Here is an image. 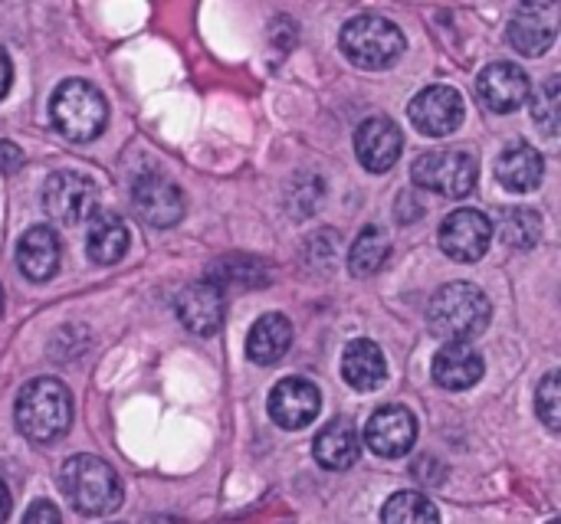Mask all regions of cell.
<instances>
[{"instance_id":"20","label":"cell","mask_w":561,"mask_h":524,"mask_svg":"<svg viewBox=\"0 0 561 524\" xmlns=\"http://www.w3.org/2000/svg\"><path fill=\"white\" fill-rule=\"evenodd\" d=\"M342 377L348 387L368 394L378 391L388 381V358L385 351L368 341V338H355L345 351H342Z\"/></svg>"},{"instance_id":"21","label":"cell","mask_w":561,"mask_h":524,"mask_svg":"<svg viewBox=\"0 0 561 524\" xmlns=\"http://www.w3.org/2000/svg\"><path fill=\"white\" fill-rule=\"evenodd\" d=\"M552 3L533 7L526 3L513 20H510V43L523 56H542L556 43V20H552Z\"/></svg>"},{"instance_id":"29","label":"cell","mask_w":561,"mask_h":524,"mask_svg":"<svg viewBox=\"0 0 561 524\" xmlns=\"http://www.w3.org/2000/svg\"><path fill=\"white\" fill-rule=\"evenodd\" d=\"M561 384H559V371H549L536 391V414L542 417V423L556 433L561 427Z\"/></svg>"},{"instance_id":"2","label":"cell","mask_w":561,"mask_h":524,"mask_svg":"<svg viewBox=\"0 0 561 524\" xmlns=\"http://www.w3.org/2000/svg\"><path fill=\"white\" fill-rule=\"evenodd\" d=\"M490 318H493V305L486 292L473 282H450L437 289L427 305L431 331L447 345H467L480 338L490 328Z\"/></svg>"},{"instance_id":"18","label":"cell","mask_w":561,"mask_h":524,"mask_svg":"<svg viewBox=\"0 0 561 524\" xmlns=\"http://www.w3.org/2000/svg\"><path fill=\"white\" fill-rule=\"evenodd\" d=\"M312 453H316V463L322 469L342 473V469H352L358 463V456H362V436H358V430H355L352 420L335 417V420H329L316 433Z\"/></svg>"},{"instance_id":"16","label":"cell","mask_w":561,"mask_h":524,"mask_svg":"<svg viewBox=\"0 0 561 524\" xmlns=\"http://www.w3.org/2000/svg\"><path fill=\"white\" fill-rule=\"evenodd\" d=\"M62 243L53 226H30L16 243V266L30 282H49L59 272Z\"/></svg>"},{"instance_id":"6","label":"cell","mask_w":561,"mask_h":524,"mask_svg":"<svg viewBox=\"0 0 561 524\" xmlns=\"http://www.w3.org/2000/svg\"><path fill=\"white\" fill-rule=\"evenodd\" d=\"M411 177H414V184L421 190H431V194L460 200V197H470L473 194L477 177H480V164H477V158L470 151L437 148V151L421 154L411 164Z\"/></svg>"},{"instance_id":"28","label":"cell","mask_w":561,"mask_h":524,"mask_svg":"<svg viewBox=\"0 0 561 524\" xmlns=\"http://www.w3.org/2000/svg\"><path fill=\"white\" fill-rule=\"evenodd\" d=\"M561 92H559V75L546 79L542 89H536L533 95V121L549 135L556 138L559 135V115H561Z\"/></svg>"},{"instance_id":"9","label":"cell","mask_w":561,"mask_h":524,"mask_svg":"<svg viewBox=\"0 0 561 524\" xmlns=\"http://www.w3.org/2000/svg\"><path fill=\"white\" fill-rule=\"evenodd\" d=\"M440 249L457 259V263H477L490 253L493 243V223L483 210L473 207H460L454 213H447V220L440 223Z\"/></svg>"},{"instance_id":"30","label":"cell","mask_w":561,"mask_h":524,"mask_svg":"<svg viewBox=\"0 0 561 524\" xmlns=\"http://www.w3.org/2000/svg\"><path fill=\"white\" fill-rule=\"evenodd\" d=\"M23 524H62V515H59V509H56L53 502L39 499V502H33V505L26 509Z\"/></svg>"},{"instance_id":"13","label":"cell","mask_w":561,"mask_h":524,"mask_svg":"<svg viewBox=\"0 0 561 524\" xmlns=\"http://www.w3.org/2000/svg\"><path fill=\"white\" fill-rule=\"evenodd\" d=\"M131 210L148 223V226H174L184 217V194L174 181L161 174H145L131 187Z\"/></svg>"},{"instance_id":"34","label":"cell","mask_w":561,"mask_h":524,"mask_svg":"<svg viewBox=\"0 0 561 524\" xmlns=\"http://www.w3.org/2000/svg\"><path fill=\"white\" fill-rule=\"evenodd\" d=\"M0 312H3V286H0Z\"/></svg>"},{"instance_id":"14","label":"cell","mask_w":561,"mask_h":524,"mask_svg":"<svg viewBox=\"0 0 561 524\" xmlns=\"http://www.w3.org/2000/svg\"><path fill=\"white\" fill-rule=\"evenodd\" d=\"M322 410V391L309 377H283L270 394V417L283 430L309 427Z\"/></svg>"},{"instance_id":"4","label":"cell","mask_w":561,"mask_h":524,"mask_svg":"<svg viewBox=\"0 0 561 524\" xmlns=\"http://www.w3.org/2000/svg\"><path fill=\"white\" fill-rule=\"evenodd\" d=\"M342 53L358 66V69H368V72H381V69H391L404 49H408V39H404V30L388 20V16H378V13H362V16H352L345 26H342Z\"/></svg>"},{"instance_id":"12","label":"cell","mask_w":561,"mask_h":524,"mask_svg":"<svg viewBox=\"0 0 561 524\" xmlns=\"http://www.w3.org/2000/svg\"><path fill=\"white\" fill-rule=\"evenodd\" d=\"M404 151V135L398 128V121H391L388 115H371L358 125L355 131V158L362 161L365 171L371 174H385L398 164Z\"/></svg>"},{"instance_id":"23","label":"cell","mask_w":561,"mask_h":524,"mask_svg":"<svg viewBox=\"0 0 561 524\" xmlns=\"http://www.w3.org/2000/svg\"><path fill=\"white\" fill-rule=\"evenodd\" d=\"M289 345H293L289 318L279 315V312H270V315L253 322V328L247 335V358L253 364H276V361L286 358Z\"/></svg>"},{"instance_id":"8","label":"cell","mask_w":561,"mask_h":524,"mask_svg":"<svg viewBox=\"0 0 561 524\" xmlns=\"http://www.w3.org/2000/svg\"><path fill=\"white\" fill-rule=\"evenodd\" d=\"M463 115H467L463 95L457 89H450V85H427L408 105L411 125L421 135H427V138H447V135H454L463 125Z\"/></svg>"},{"instance_id":"31","label":"cell","mask_w":561,"mask_h":524,"mask_svg":"<svg viewBox=\"0 0 561 524\" xmlns=\"http://www.w3.org/2000/svg\"><path fill=\"white\" fill-rule=\"evenodd\" d=\"M10 85H13V62H10L7 49L0 46V98L10 92Z\"/></svg>"},{"instance_id":"32","label":"cell","mask_w":561,"mask_h":524,"mask_svg":"<svg viewBox=\"0 0 561 524\" xmlns=\"http://www.w3.org/2000/svg\"><path fill=\"white\" fill-rule=\"evenodd\" d=\"M20 167V151L13 144H0V171H16Z\"/></svg>"},{"instance_id":"7","label":"cell","mask_w":561,"mask_h":524,"mask_svg":"<svg viewBox=\"0 0 561 524\" xmlns=\"http://www.w3.org/2000/svg\"><path fill=\"white\" fill-rule=\"evenodd\" d=\"M95 200H99V190L92 177L79 171H56L43 184V210L62 226H76L89 220L95 213Z\"/></svg>"},{"instance_id":"15","label":"cell","mask_w":561,"mask_h":524,"mask_svg":"<svg viewBox=\"0 0 561 524\" xmlns=\"http://www.w3.org/2000/svg\"><path fill=\"white\" fill-rule=\"evenodd\" d=\"M224 312H227V299L224 292L201 279V282H191L178 292L174 299V315L181 318V325L194 335H217L220 325H224Z\"/></svg>"},{"instance_id":"35","label":"cell","mask_w":561,"mask_h":524,"mask_svg":"<svg viewBox=\"0 0 561 524\" xmlns=\"http://www.w3.org/2000/svg\"><path fill=\"white\" fill-rule=\"evenodd\" d=\"M549 524H559V522H549Z\"/></svg>"},{"instance_id":"25","label":"cell","mask_w":561,"mask_h":524,"mask_svg":"<svg viewBox=\"0 0 561 524\" xmlns=\"http://www.w3.org/2000/svg\"><path fill=\"white\" fill-rule=\"evenodd\" d=\"M388 256H391V243H388L385 230L365 226L358 233V240L352 243V249H348V272L355 279H368L388 263Z\"/></svg>"},{"instance_id":"26","label":"cell","mask_w":561,"mask_h":524,"mask_svg":"<svg viewBox=\"0 0 561 524\" xmlns=\"http://www.w3.org/2000/svg\"><path fill=\"white\" fill-rule=\"evenodd\" d=\"M500 240L513 249H533L542 240V217L529 207H513L503 210L496 220Z\"/></svg>"},{"instance_id":"27","label":"cell","mask_w":561,"mask_h":524,"mask_svg":"<svg viewBox=\"0 0 561 524\" xmlns=\"http://www.w3.org/2000/svg\"><path fill=\"white\" fill-rule=\"evenodd\" d=\"M381 524H440V512L424 492H394L381 509Z\"/></svg>"},{"instance_id":"5","label":"cell","mask_w":561,"mask_h":524,"mask_svg":"<svg viewBox=\"0 0 561 524\" xmlns=\"http://www.w3.org/2000/svg\"><path fill=\"white\" fill-rule=\"evenodd\" d=\"M49 118L53 128L69 141H92L102 135L108 121V102L105 95L85 82V79H66L53 89L49 98Z\"/></svg>"},{"instance_id":"10","label":"cell","mask_w":561,"mask_h":524,"mask_svg":"<svg viewBox=\"0 0 561 524\" xmlns=\"http://www.w3.org/2000/svg\"><path fill=\"white\" fill-rule=\"evenodd\" d=\"M417 443V420L408 407L388 404L365 423V446L381 459H401Z\"/></svg>"},{"instance_id":"1","label":"cell","mask_w":561,"mask_h":524,"mask_svg":"<svg viewBox=\"0 0 561 524\" xmlns=\"http://www.w3.org/2000/svg\"><path fill=\"white\" fill-rule=\"evenodd\" d=\"M13 420H16V430L30 443H39V446L66 436L69 423H72V397H69L66 384L56 377L26 381L13 400Z\"/></svg>"},{"instance_id":"33","label":"cell","mask_w":561,"mask_h":524,"mask_svg":"<svg viewBox=\"0 0 561 524\" xmlns=\"http://www.w3.org/2000/svg\"><path fill=\"white\" fill-rule=\"evenodd\" d=\"M10 509H13V499H10V489L3 486V479H0V524H7L10 519Z\"/></svg>"},{"instance_id":"19","label":"cell","mask_w":561,"mask_h":524,"mask_svg":"<svg viewBox=\"0 0 561 524\" xmlns=\"http://www.w3.org/2000/svg\"><path fill=\"white\" fill-rule=\"evenodd\" d=\"M131 233L125 220L112 210H95L89 217V233H85V256L95 266H115L128 253Z\"/></svg>"},{"instance_id":"3","label":"cell","mask_w":561,"mask_h":524,"mask_svg":"<svg viewBox=\"0 0 561 524\" xmlns=\"http://www.w3.org/2000/svg\"><path fill=\"white\" fill-rule=\"evenodd\" d=\"M59 489L79 515H112L122 505V479L99 456H72L59 473Z\"/></svg>"},{"instance_id":"22","label":"cell","mask_w":561,"mask_h":524,"mask_svg":"<svg viewBox=\"0 0 561 524\" xmlns=\"http://www.w3.org/2000/svg\"><path fill=\"white\" fill-rule=\"evenodd\" d=\"M546 177V161L542 154L526 144V141H516L510 144L500 158H496V181L506 187V190H516V194H529L542 184Z\"/></svg>"},{"instance_id":"24","label":"cell","mask_w":561,"mask_h":524,"mask_svg":"<svg viewBox=\"0 0 561 524\" xmlns=\"http://www.w3.org/2000/svg\"><path fill=\"white\" fill-rule=\"evenodd\" d=\"M207 282H214L220 292H227V286L263 289L270 282V269L256 256H224L210 266Z\"/></svg>"},{"instance_id":"11","label":"cell","mask_w":561,"mask_h":524,"mask_svg":"<svg viewBox=\"0 0 561 524\" xmlns=\"http://www.w3.org/2000/svg\"><path fill=\"white\" fill-rule=\"evenodd\" d=\"M477 95L490 112L506 115L533 95V79L519 62H490L477 75Z\"/></svg>"},{"instance_id":"17","label":"cell","mask_w":561,"mask_h":524,"mask_svg":"<svg viewBox=\"0 0 561 524\" xmlns=\"http://www.w3.org/2000/svg\"><path fill=\"white\" fill-rule=\"evenodd\" d=\"M483 354L473 345H444L431 364V374L444 391H470L483 381Z\"/></svg>"}]
</instances>
